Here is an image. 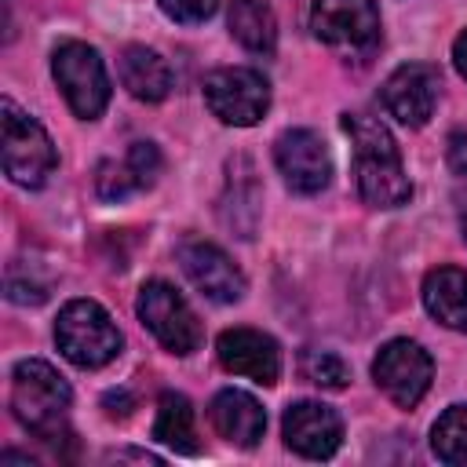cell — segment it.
Segmentation results:
<instances>
[{"mask_svg": "<svg viewBox=\"0 0 467 467\" xmlns=\"http://www.w3.org/2000/svg\"><path fill=\"white\" fill-rule=\"evenodd\" d=\"M452 62H456V69H460V77L467 80V29L452 40Z\"/></svg>", "mask_w": 467, "mask_h": 467, "instance_id": "484cf974", "label": "cell"}, {"mask_svg": "<svg viewBox=\"0 0 467 467\" xmlns=\"http://www.w3.org/2000/svg\"><path fill=\"white\" fill-rule=\"evenodd\" d=\"M124 161H128V168H131L139 190L153 186V179H157V171H161V153H157L153 142H131V150H128Z\"/></svg>", "mask_w": 467, "mask_h": 467, "instance_id": "603a6c76", "label": "cell"}, {"mask_svg": "<svg viewBox=\"0 0 467 467\" xmlns=\"http://www.w3.org/2000/svg\"><path fill=\"white\" fill-rule=\"evenodd\" d=\"M438 88H441V73L434 66L405 62L383 80L379 99L394 120H401L405 128H423L438 106Z\"/></svg>", "mask_w": 467, "mask_h": 467, "instance_id": "8fae6325", "label": "cell"}, {"mask_svg": "<svg viewBox=\"0 0 467 467\" xmlns=\"http://www.w3.org/2000/svg\"><path fill=\"white\" fill-rule=\"evenodd\" d=\"M219 7V0H161V11L182 26H197L204 18H212Z\"/></svg>", "mask_w": 467, "mask_h": 467, "instance_id": "cb8c5ba5", "label": "cell"}, {"mask_svg": "<svg viewBox=\"0 0 467 467\" xmlns=\"http://www.w3.org/2000/svg\"><path fill=\"white\" fill-rule=\"evenodd\" d=\"M343 131L354 142V175L358 193L372 208H401L412 197V182L405 175L394 135L383 120L368 113H343Z\"/></svg>", "mask_w": 467, "mask_h": 467, "instance_id": "6da1fadb", "label": "cell"}, {"mask_svg": "<svg viewBox=\"0 0 467 467\" xmlns=\"http://www.w3.org/2000/svg\"><path fill=\"white\" fill-rule=\"evenodd\" d=\"M95 186H99V197H106V201H120L131 190H139L128 161H120V164L117 161H102L99 164V175H95Z\"/></svg>", "mask_w": 467, "mask_h": 467, "instance_id": "7402d4cb", "label": "cell"}, {"mask_svg": "<svg viewBox=\"0 0 467 467\" xmlns=\"http://www.w3.org/2000/svg\"><path fill=\"white\" fill-rule=\"evenodd\" d=\"M460 230H463V241H467V201H463V212H460Z\"/></svg>", "mask_w": 467, "mask_h": 467, "instance_id": "4316f807", "label": "cell"}, {"mask_svg": "<svg viewBox=\"0 0 467 467\" xmlns=\"http://www.w3.org/2000/svg\"><path fill=\"white\" fill-rule=\"evenodd\" d=\"M423 306L452 332H467V270L438 266L423 277Z\"/></svg>", "mask_w": 467, "mask_h": 467, "instance_id": "2e32d148", "label": "cell"}, {"mask_svg": "<svg viewBox=\"0 0 467 467\" xmlns=\"http://www.w3.org/2000/svg\"><path fill=\"white\" fill-rule=\"evenodd\" d=\"M310 29L332 51L368 55L379 44V7L376 0H314Z\"/></svg>", "mask_w": 467, "mask_h": 467, "instance_id": "52a82bcc", "label": "cell"}, {"mask_svg": "<svg viewBox=\"0 0 467 467\" xmlns=\"http://www.w3.org/2000/svg\"><path fill=\"white\" fill-rule=\"evenodd\" d=\"M55 343L62 358L73 361L77 368H102L120 354L124 336L106 306H99L95 299H69L58 310Z\"/></svg>", "mask_w": 467, "mask_h": 467, "instance_id": "277c9868", "label": "cell"}, {"mask_svg": "<svg viewBox=\"0 0 467 467\" xmlns=\"http://www.w3.org/2000/svg\"><path fill=\"white\" fill-rule=\"evenodd\" d=\"M135 310H139V321L153 332V339L186 358L201 347V325H197V314L193 306L182 299V292L168 281H146L139 288V299H135Z\"/></svg>", "mask_w": 467, "mask_h": 467, "instance_id": "8992f818", "label": "cell"}, {"mask_svg": "<svg viewBox=\"0 0 467 467\" xmlns=\"http://www.w3.org/2000/svg\"><path fill=\"white\" fill-rule=\"evenodd\" d=\"M285 445L306 460H328L343 441V420L332 405L321 401H296L285 409L281 420Z\"/></svg>", "mask_w": 467, "mask_h": 467, "instance_id": "4fadbf2b", "label": "cell"}, {"mask_svg": "<svg viewBox=\"0 0 467 467\" xmlns=\"http://www.w3.org/2000/svg\"><path fill=\"white\" fill-rule=\"evenodd\" d=\"M208 420H212L215 434L226 438L230 445H237V449L259 445V438H263V431H266V412H263V405H259L252 394L234 390V387H226V390H219V394L212 398Z\"/></svg>", "mask_w": 467, "mask_h": 467, "instance_id": "9a60e30c", "label": "cell"}, {"mask_svg": "<svg viewBox=\"0 0 467 467\" xmlns=\"http://www.w3.org/2000/svg\"><path fill=\"white\" fill-rule=\"evenodd\" d=\"M182 274L193 281L197 292H204L215 303H237L244 296V274L237 263L212 241H182L179 244Z\"/></svg>", "mask_w": 467, "mask_h": 467, "instance_id": "7c38bea8", "label": "cell"}, {"mask_svg": "<svg viewBox=\"0 0 467 467\" xmlns=\"http://www.w3.org/2000/svg\"><path fill=\"white\" fill-rule=\"evenodd\" d=\"M431 445L445 463H467V405H452L431 427Z\"/></svg>", "mask_w": 467, "mask_h": 467, "instance_id": "ffe728a7", "label": "cell"}, {"mask_svg": "<svg viewBox=\"0 0 467 467\" xmlns=\"http://www.w3.org/2000/svg\"><path fill=\"white\" fill-rule=\"evenodd\" d=\"M153 438L175 452H186V456H197L201 452V441H197V423H193V405L186 394H161L157 401V420H153Z\"/></svg>", "mask_w": 467, "mask_h": 467, "instance_id": "ac0fdd59", "label": "cell"}, {"mask_svg": "<svg viewBox=\"0 0 467 467\" xmlns=\"http://www.w3.org/2000/svg\"><path fill=\"white\" fill-rule=\"evenodd\" d=\"M69 383L58 376L55 365L40 358H26L11 372V409L15 420L33 431L36 438H58L66 434V416H69Z\"/></svg>", "mask_w": 467, "mask_h": 467, "instance_id": "7a4b0ae2", "label": "cell"}, {"mask_svg": "<svg viewBox=\"0 0 467 467\" xmlns=\"http://www.w3.org/2000/svg\"><path fill=\"white\" fill-rule=\"evenodd\" d=\"M51 73H55V84L62 88L69 109L80 120H95L109 106V77H106V66L95 47H88L80 40L58 44L51 55Z\"/></svg>", "mask_w": 467, "mask_h": 467, "instance_id": "5b68a950", "label": "cell"}, {"mask_svg": "<svg viewBox=\"0 0 467 467\" xmlns=\"http://www.w3.org/2000/svg\"><path fill=\"white\" fill-rule=\"evenodd\" d=\"M0 157L11 182L36 190L58 168V153L40 120L15 106V99H0Z\"/></svg>", "mask_w": 467, "mask_h": 467, "instance_id": "3957f363", "label": "cell"}, {"mask_svg": "<svg viewBox=\"0 0 467 467\" xmlns=\"http://www.w3.org/2000/svg\"><path fill=\"white\" fill-rule=\"evenodd\" d=\"M117 69H120V84L139 102H161L171 91V69L153 47H142V44L124 47Z\"/></svg>", "mask_w": 467, "mask_h": 467, "instance_id": "e0dca14e", "label": "cell"}, {"mask_svg": "<svg viewBox=\"0 0 467 467\" xmlns=\"http://www.w3.org/2000/svg\"><path fill=\"white\" fill-rule=\"evenodd\" d=\"M274 161H277L281 179L296 193H321L328 186V179H332L328 146L310 128H288V131H281L277 142H274Z\"/></svg>", "mask_w": 467, "mask_h": 467, "instance_id": "30bf717a", "label": "cell"}, {"mask_svg": "<svg viewBox=\"0 0 467 467\" xmlns=\"http://www.w3.org/2000/svg\"><path fill=\"white\" fill-rule=\"evenodd\" d=\"M299 372L310 379V383H317V387H328V390H343L347 383H350V368L343 365V358L339 354H332V350H303V358H299Z\"/></svg>", "mask_w": 467, "mask_h": 467, "instance_id": "44dd1931", "label": "cell"}, {"mask_svg": "<svg viewBox=\"0 0 467 467\" xmlns=\"http://www.w3.org/2000/svg\"><path fill=\"white\" fill-rule=\"evenodd\" d=\"M204 102L223 124L252 128L270 109V84L259 69L226 66V69H215L204 80Z\"/></svg>", "mask_w": 467, "mask_h": 467, "instance_id": "ba28073f", "label": "cell"}, {"mask_svg": "<svg viewBox=\"0 0 467 467\" xmlns=\"http://www.w3.org/2000/svg\"><path fill=\"white\" fill-rule=\"evenodd\" d=\"M215 354H219V361H223L226 372L248 376V379H255V383H263V387L277 383V376H281V350H277V343H274L266 332H259V328H244V325H241V328L219 332Z\"/></svg>", "mask_w": 467, "mask_h": 467, "instance_id": "5bb4252c", "label": "cell"}, {"mask_svg": "<svg viewBox=\"0 0 467 467\" xmlns=\"http://www.w3.org/2000/svg\"><path fill=\"white\" fill-rule=\"evenodd\" d=\"M449 164L456 175H467V135L463 131L449 135Z\"/></svg>", "mask_w": 467, "mask_h": 467, "instance_id": "d4e9b609", "label": "cell"}, {"mask_svg": "<svg viewBox=\"0 0 467 467\" xmlns=\"http://www.w3.org/2000/svg\"><path fill=\"white\" fill-rule=\"evenodd\" d=\"M230 33L241 47L270 55L277 44V18L266 0H230Z\"/></svg>", "mask_w": 467, "mask_h": 467, "instance_id": "d6986e66", "label": "cell"}, {"mask_svg": "<svg viewBox=\"0 0 467 467\" xmlns=\"http://www.w3.org/2000/svg\"><path fill=\"white\" fill-rule=\"evenodd\" d=\"M372 379L394 405L412 409L431 390L434 361L416 339H390L379 347V354L372 361Z\"/></svg>", "mask_w": 467, "mask_h": 467, "instance_id": "9c48e42d", "label": "cell"}]
</instances>
